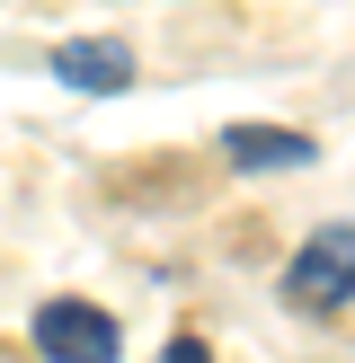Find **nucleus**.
I'll use <instances>...</instances> for the list:
<instances>
[{
	"label": "nucleus",
	"instance_id": "f257e3e1",
	"mask_svg": "<svg viewBox=\"0 0 355 363\" xmlns=\"http://www.w3.org/2000/svg\"><path fill=\"white\" fill-rule=\"evenodd\" d=\"M284 301L311 311V319H329V311L355 301V222H329V230H311V240L293 248V266H284Z\"/></svg>",
	"mask_w": 355,
	"mask_h": 363
},
{
	"label": "nucleus",
	"instance_id": "f03ea898",
	"mask_svg": "<svg viewBox=\"0 0 355 363\" xmlns=\"http://www.w3.org/2000/svg\"><path fill=\"white\" fill-rule=\"evenodd\" d=\"M116 346H124V328L98 311V301H45L36 311V354L45 363H116Z\"/></svg>",
	"mask_w": 355,
	"mask_h": 363
},
{
	"label": "nucleus",
	"instance_id": "7ed1b4c3",
	"mask_svg": "<svg viewBox=\"0 0 355 363\" xmlns=\"http://www.w3.org/2000/svg\"><path fill=\"white\" fill-rule=\"evenodd\" d=\"M53 80L106 98V89L133 80V45H124V35H71V45H53Z\"/></svg>",
	"mask_w": 355,
	"mask_h": 363
},
{
	"label": "nucleus",
	"instance_id": "20e7f679",
	"mask_svg": "<svg viewBox=\"0 0 355 363\" xmlns=\"http://www.w3.org/2000/svg\"><path fill=\"white\" fill-rule=\"evenodd\" d=\"M222 160L231 169H311V133H293V124H231Z\"/></svg>",
	"mask_w": 355,
	"mask_h": 363
},
{
	"label": "nucleus",
	"instance_id": "39448f33",
	"mask_svg": "<svg viewBox=\"0 0 355 363\" xmlns=\"http://www.w3.org/2000/svg\"><path fill=\"white\" fill-rule=\"evenodd\" d=\"M160 363H213V354H204V346H195V337H178V346H169V354H160Z\"/></svg>",
	"mask_w": 355,
	"mask_h": 363
}]
</instances>
